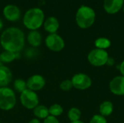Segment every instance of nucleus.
Returning <instances> with one entry per match:
<instances>
[{
	"label": "nucleus",
	"instance_id": "nucleus-1",
	"mask_svg": "<svg viewBox=\"0 0 124 123\" xmlns=\"http://www.w3.org/2000/svg\"><path fill=\"white\" fill-rule=\"evenodd\" d=\"M0 44L5 51L18 53L25 45L24 33L17 28H8L1 35Z\"/></svg>",
	"mask_w": 124,
	"mask_h": 123
},
{
	"label": "nucleus",
	"instance_id": "nucleus-2",
	"mask_svg": "<svg viewBox=\"0 0 124 123\" xmlns=\"http://www.w3.org/2000/svg\"><path fill=\"white\" fill-rule=\"evenodd\" d=\"M44 21V13L40 8L34 7L28 9L24 14L23 24L31 30L39 29Z\"/></svg>",
	"mask_w": 124,
	"mask_h": 123
},
{
	"label": "nucleus",
	"instance_id": "nucleus-3",
	"mask_svg": "<svg viewBox=\"0 0 124 123\" xmlns=\"http://www.w3.org/2000/svg\"><path fill=\"white\" fill-rule=\"evenodd\" d=\"M96 14L94 9L87 6H81L78 8L76 14V21L78 27L86 29L94 23Z\"/></svg>",
	"mask_w": 124,
	"mask_h": 123
},
{
	"label": "nucleus",
	"instance_id": "nucleus-4",
	"mask_svg": "<svg viewBox=\"0 0 124 123\" xmlns=\"http://www.w3.org/2000/svg\"><path fill=\"white\" fill-rule=\"evenodd\" d=\"M17 102L16 94L12 89L8 87L0 88V109L4 111L11 110Z\"/></svg>",
	"mask_w": 124,
	"mask_h": 123
},
{
	"label": "nucleus",
	"instance_id": "nucleus-5",
	"mask_svg": "<svg viewBox=\"0 0 124 123\" xmlns=\"http://www.w3.org/2000/svg\"><path fill=\"white\" fill-rule=\"evenodd\" d=\"M109 58L108 53L106 50L100 49H92L87 56V59L89 62L94 67H102L107 64L108 59Z\"/></svg>",
	"mask_w": 124,
	"mask_h": 123
},
{
	"label": "nucleus",
	"instance_id": "nucleus-6",
	"mask_svg": "<svg viewBox=\"0 0 124 123\" xmlns=\"http://www.w3.org/2000/svg\"><path fill=\"white\" fill-rule=\"evenodd\" d=\"M20 101L21 104L28 109H33L39 104V98L37 94L28 88L20 94Z\"/></svg>",
	"mask_w": 124,
	"mask_h": 123
},
{
	"label": "nucleus",
	"instance_id": "nucleus-7",
	"mask_svg": "<svg viewBox=\"0 0 124 123\" xmlns=\"http://www.w3.org/2000/svg\"><path fill=\"white\" fill-rule=\"evenodd\" d=\"M46 47L52 51H60L65 47V41L63 38L57 33H52L47 36L45 39Z\"/></svg>",
	"mask_w": 124,
	"mask_h": 123
},
{
	"label": "nucleus",
	"instance_id": "nucleus-8",
	"mask_svg": "<svg viewBox=\"0 0 124 123\" xmlns=\"http://www.w3.org/2000/svg\"><path fill=\"white\" fill-rule=\"evenodd\" d=\"M73 88L78 90H86L92 86V81L91 78L85 73H77L71 79Z\"/></svg>",
	"mask_w": 124,
	"mask_h": 123
},
{
	"label": "nucleus",
	"instance_id": "nucleus-9",
	"mask_svg": "<svg viewBox=\"0 0 124 123\" xmlns=\"http://www.w3.org/2000/svg\"><path fill=\"white\" fill-rule=\"evenodd\" d=\"M26 82L28 88L35 92L41 90L46 85L45 78L42 75L38 74L31 75Z\"/></svg>",
	"mask_w": 124,
	"mask_h": 123
},
{
	"label": "nucleus",
	"instance_id": "nucleus-10",
	"mask_svg": "<svg viewBox=\"0 0 124 123\" xmlns=\"http://www.w3.org/2000/svg\"><path fill=\"white\" fill-rule=\"evenodd\" d=\"M110 90L116 96H124V76L118 75L113 78L110 82Z\"/></svg>",
	"mask_w": 124,
	"mask_h": 123
},
{
	"label": "nucleus",
	"instance_id": "nucleus-11",
	"mask_svg": "<svg viewBox=\"0 0 124 123\" xmlns=\"http://www.w3.org/2000/svg\"><path fill=\"white\" fill-rule=\"evenodd\" d=\"M3 14L7 20L14 22L19 20L20 17V10L15 5L8 4L4 8Z\"/></svg>",
	"mask_w": 124,
	"mask_h": 123
},
{
	"label": "nucleus",
	"instance_id": "nucleus-12",
	"mask_svg": "<svg viewBox=\"0 0 124 123\" xmlns=\"http://www.w3.org/2000/svg\"><path fill=\"white\" fill-rule=\"evenodd\" d=\"M124 0H104V9L108 14H116L124 7Z\"/></svg>",
	"mask_w": 124,
	"mask_h": 123
},
{
	"label": "nucleus",
	"instance_id": "nucleus-13",
	"mask_svg": "<svg viewBox=\"0 0 124 123\" xmlns=\"http://www.w3.org/2000/svg\"><path fill=\"white\" fill-rule=\"evenodd\" d=\"M12 73L10 69L4 65L0 66V87H7L11 82Z\"/></svg>",
	"mask_w": 124,
	"mask_h": 123
},
{
	"label": "nucleus",
	"instance_id": "nucleus-14",
	"mask_svg": "<svg viewBox=\"0 0 124 123\" xmlns=\"http://www.w3.org/2000/svg\"><path fill=\"white\" fill-rule=\"evenodd\" d=\"M60 26V23L58 20L54 17H48L44 22V30L49 33L50 34L56 33Z\"/></svg>",
	"mask_w": 124,
	"mask_h": 123
},
{
	"label": "nucleus",
	"instance_id": "nucleus-15",
	"mask_svg": "<svg viewBox=\"0 0 124 123\" xmlns=\"http://www.w3.org/2000/svg\"><path fill=\"white\" fill-rule=\"evenodd\" d=\"M28 42L32 47H38L41 43V35L37 30H31L27 37Z\"/></svg>",
	"mask_w": 124,
	"mask_h": 123
},
{
	"label": "nucleus",
	"instance_id": "nucleus-16",
	"mask_svg": "<svg viewBox=\"0 0 124 123\" xmlns=\"http://www.w3.org/2000/svg\"><path fill=\"white\" fill-rule=\"evenodd\" d=\"M100 115L103 117L110 116L113 112V104L110 101H103L99 107Z\"/></svg>",
	"mask_w": 124,
	"mask_h": 123
},
{
	"label": "nucleus",
	"instance_id": "nucleus-17",
	"mask_svg": "<svg viewBox=\"0 0 124 123\" xmlns=\"http://www.w3.org/2000/svg\"><path fill=\"white\" fill-rule=\"evenodd\" d=\"M33 115L37 117V119H46L49 115V108L44 105H38L33 109Z\"/></svg>",
	"mask_w": 124,
	"mask_h": 123
},
{
	"label": "nucleus",
	"instance_id": "nucleus-18",
	"mask_svg": "<svg viewBox=\"0 0 124 123\" xmlns=\"http://www.w3.org/2000/svg\"><path fill=\"white\" fill-rule=\"evenodd\" d=\"M17 54L18 53L4 50L0 54V59L2 63H9L13 62L17 57Z\"/></svg>",
	"mask_w": 124,
	"mask_h": 123
},
{
	"label": "nucleus",
	"instance_id": "nucleus-19",
	"mask_svg": "<svg viewBox=\"0 0 124 123\" xmlns=\"http://www.w3.org/2000/svg\"><path fill=\"white\" fill-rule=\"evenodd\" d=\"M94 44H95V46L97 49H100L105 50V49H108L110 46L111 42H110V41L108 38L102 37V38H98L95 41Z\"/></svg>",
	"mask_w": 124,
	"mask_h": 123
},
{
	"label": "nucleus",
	"instance_id": "nucleus-20",
	"mask_svg": "<svg viewBox=\"0 0 124 123\" xmlns=\"http://www.w3.org/2000/svg\"><path fill=\"white\" fill-rule=\"evenodd\" d=\"M81 112L79 109L76 107H72L68 112V117L70 122H76L80 120Z\"/></svg>",
	"mask_w": 124,
	"mask_h": 123
},
{
	"label": "nucleus",
	"instance_id": "nucleus-21",
	"mask_svg": "<svg viewBox=\"0 0 124 123\" xmlns=\"http://www.w3.org/2000/svg\"><path fill=\"white\" fill-rule=\"evenodd\" d=\"M14 88L15 91H17L18 93L21 94L23 91H24L25 89L28 88L27 87V82L25 81L23 79H17L14 82Z\"/></svg>",
	"mask_w": 124,
	"mask_h": 123
},
{
	"label": "nucleus",
	"instance_id": "nucleus-22",
	"mask_svg": "<svg viewBox=\"0 0 124 123\" xmlns=\"http://www.w3.org/2000/svg\"><path fill=\"white\" fill-rule=\"evenodd\" d=\"M49 115L57 117L58 116H60L63 113V108L61 105L58 104H54L49 108Z\"/></svg>",
	"mask_w": 124,
	"mask_h": 123
},
{
	"label": "nucleus",
	"instance_id": "nucleus-23",
	"mask_svg": "<svg viewBox=\"0 0 124 123\" xmlns=\"http://www.w3.org/2000/svg\"><path fill=\"white\" fill-rule=\"evenodd\" d=\"M60 88L61 90L64 91H70L72 88H73V83L71 80H64L61 82V83L60 84Z\"/></svg>",
	"mask_w": 124,
	"mask_h": 123
},
{
	"label": "nucleus",
	"instance_id": "nucleus-24",
	"mask_svg": "<svg viewBox=\"0 0 124 123\" xmlns=\"http://www.w3.org/2000/svg\"><path fill=\"white\" fill-rule=\"evenodd\" d=\"M89 123H107V120L101 115H94L90 120Z\"/></svg>",
	"mask_w": 124,
	"mask_h": 123
},
{
	"label": "nucleus",
	"instance_id": "nucleus-25",
	"mask_svg": "<svg viewBox=\"0 0 124 123\" xmlns=\"http://www.w3.org/2000/svg\"><path fill=\"white\" fill-rule=\"evenodd\" d=\"M36 53H37V51L35 49L30 48V49H28L25 51V56L28 58H33V57H36Z\"/></svg>",
	"mask_w": 124,
	"mask_h": 123
},
{
	"label": "nucleus",
	"instance_id": "nucleus-26",
	"mask_svg": "<svg viewBox=\"0 0 124 123\" xmlns=\"http://www.w3.org/2000/svg\"><path fill=\"white\" fill-rule=\"evenodd\" d=\"M43 123H60V122L56 117L49 115L46 119L44 120Z\"/></svg>",
	"mask_w": 124,
	"mask_h": 123
},
{
	"label": "nucleus",
	"instance_id": "nucleus-27",
	"mask_svg": "<svg viewBox=\"0 0 124 123\" xmlns=\"http://www.w3.org/2000/svg\"><path fill=\"white\" fill-rule=\"evenodd\" d=\"M114 64H115V60H114V59L109 57V58H108V62H107V64H106V65H108V66H113Z\"/></svg>",
	"mask_w": 124,
	"mask_h": 123
},
{
	"label": "nucleus",
	"instance_id": "nucleus-28",
	"mask_svg": "<svg viewBox=\"0 0 124 123\" xmlns=\"http://www.w3.org/2000/svg\"><path fill=\"white\" fill-rule=\"evenodd\" d=\"M119 69H120V71H121V73L122 74V75L124 76V60L121 63V65H119Z\"/></svg>",
	"mask_w": 124,
	"mask_h": 123
},
{
	"label": "nucleus",
	"instance_id": "nucleus-29",
	"mask_svg": "<svg viewBox=\"0 0 124 123\" xmlns=\"http://www.w3.org/2000/svg\"><path fill=\"white\" fill-rule=\"evenodd\" d=\"M28 123H41V122L39 121V119H32L30 122Z\"/></svg>",
	"mask_w": 124,
	"mask_h": 123
},
{
	"label": "nucleus",
	"instance_id": "nucleus-30",
	"mask_svg": "<svg viewBox=\"0 0 124 123\" xmlns=\"http://www.w3.org/2000/svg\"><path fill=\"white\" fill-rule=\"evenodd\" d=\"M2 28H3V22H2L1 19L0 18V30L2 29Z\"/></svg>",
	"mask_w": 124,
	"mask_h": 123
},
{
	"label": "nucleus",
	"instance_id": "nucleus-31",
	"mask_svg": "<svg viewBox=\"0 0 124 123\" xmlns=\"http://www.w3.org/2000/svg\"><path fill=\"white\" fill-rule=\"evenodd\" d=\"M70 123H84L82 121L78 120V121H76V122H70Z\"/></svg>",
	"mask_w": 124,
	"mask_h": 123
},
{
	"label": "nucleus",
	"instance_id": "nucleus-32",
	"mask_svg": "<svg viewBox=\"0 0 124 123\" xmlns=\"http://www.w3.org/2000/svg\"><path fill=\"white\" fill-rule=\"evenodd\" d=\"M1 65H3V63L1 62V59H0V66H1Z\"/></svg>",
	"mask_w": 124,
	"mask_h": 123
},
{
	"label": "nucleus",
	"instance_id": "nucleus-33",
	"mask_svg": "<svg viewBox=\"0 0 124 123\" xmlns=\"http://www.w3.org/2000/svg\"><path fill=\"white\" fill-rule=\"evenodd\" d=\"M123 9H124V7H123Z\"/></svg>",
	"mask_w": 124,
	"mask_h": 123
},
{
	"label": "nucleus",
	"instance_id": "nucleus-34",
	"mask_svg": "<svg viewBox=\"0 0 124 123\" xmlns=\"http://www.w3.org/2000/svg\"><path fill=\"white\" fill-rule=\"evenodd\" d=\"M0 123H1V122H0Z\"/></svg>",
	"mask_w": 124,
	"mask_h": 123
}]
</instances>
